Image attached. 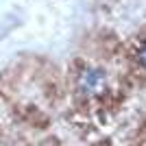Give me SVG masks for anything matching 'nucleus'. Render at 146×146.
Listing matches in <instances>:
<instances>
[{"label": "nucleus", "mask_w": 146, "mask_h": 146, "mask_svg": "<svg viewBox=\"0 0 146 146\" xmlns=\"http://www.w3.org/2000/svg\"><path fill=\"white\" fill-rule=\"evenodd\" d=\"M137 57H140L142 66L146 68V42H144V44H142V46H140V55H137Z\"/></svg>", "instance_id": "f257e3e1"}]
</instances>
